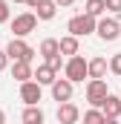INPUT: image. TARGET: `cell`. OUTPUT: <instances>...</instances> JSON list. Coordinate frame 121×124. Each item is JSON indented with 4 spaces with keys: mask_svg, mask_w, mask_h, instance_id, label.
<instances>
[{
    "mask_svg": "<svg viewBox=\"0 0 121 124\" xmlns=\"http://www.w3.org/2000/svg\"><path fill=\"white\" fill-rule=\"evenodd\" d=\"M3 52H6L9 61H26V63H32V58H35V49H32L23 38H12Z\"/></svg>",
    "mask_w": 121,
    "mask_h": 124,
    "instance_id": "6da1fadb",
    "label": "cell"
},
{
    "mask_svg": "<svg viewBox=\"0 0 121 124\" xmlns=\"http://www.w3.org/2000/svg\"><path fill=\"white\" fill-rule=\"evenodd\" d=\"M66 32H69L72 38H87V35L95 32V17H90V15H75V17L66 23Z\"/></svg>",
    "mask_w": 121,
    "mask_h": 124,
    "instance_id": "7a4b0ae2",
    "label": "cell"
},
{
    "mask_svg": "<svg viewBox=\"0 0 121 124\" xmlns=\"http://www.w3.org/2000/svg\"><path fill=\"white\" fill-rule=\"evenodd\" d=\"M63 78L72 81V84H81V81L87 78V61H84L81 55H72L69 61L63 63Z\"/></svg>",
    "mask_w": 121,
    "mask_h": 124,
    "instance_id": "3957f363",
    "label": "cell"
},
{
    "mask_svg": "<svg viewBox=\"0 0 121 124\" xmlns=\"http://www.w3.org/2000/svg\"><path fill=\"white\" fill-rule=\"evenodd\" d=\"M35 29H38V17H35V12H23V15H17V17L12 20L15 38H26V35H32Z\"/></svg>",
    "mask_w": 121,
    "mask_h": 124,
    "instance_id": "277c9868",
    "label": "cell"
},
{
    "mask_svg": "<svg viewBox=\"0 0 121 124\" xmlns=\"http://www.w3.org/2000/svg\"><path fill=\"white\" fill-rule=\"evenodd\" d=\"M95 35L101 40H115L121 35V23L115 17H101V20H95Z\"/></svg>",
    "mask_w": 121,
    "mask_h": 124,
    "instance_id": "5b68a950",
    "label": "cell"
},
{
    "mask_svg": "<svg viewBox=\"0 0 121 124\" xmlns=\"http://www.w3.org/2000/svg\"><path fill=\"white\" fill-rule=\"evenodd\" d=\"M107 95H110V87H107V81H92V78L87 81V101H90L95 110L101 107V101H104Z\"/></svg>",
    "mask_w": 121,
    "mask_h": 124,
    "instance_id": "8992f818",
    "label": "cell"
},
{
    "mask_svg": "<svg viewBox=\"0 0 121 124\" xmlns=\"http://www.w3.org/2000/svg\"><path fill=\"white\" fill-rule=\"evenodd\" d=\"M20 98H23L26 107H38V101L43 98V87L35 84V81H23L20 84Z\"/></svg>",
    "mask_w": 121,
    "mask_h": 124,
    "instance_id": "52a82bcc",
    "label": "cell"
},
{
    "mask_svg": "<svg viewBox=\"0 0 121 124\" xmlns=\"http://www.w3.org/2000/svg\"><path fill=\"white\" fill-rule=\"evenodd\" d=\"M72 90H75V84L66 81V78H55V81H52V98H55L58 104L72 101Z\"/></svg>",
    "mask_w": 121,
    "mask_h": 124,
    "instance_id": "ba28073f",
    "label": "cell"
},
{
    "mask_svg": "<svg viewBox=\"0 0 121 124\" xmlns=\"http://www.w3.org/2000/svg\"><path fill=\"white\" fill-rule=\"evenodd\" d=\"M107 69H110V63H107V58H92V61H87V78H92V81H104V75H107Z\"/></svg>",
    "mask_w": 121,
    "mask_h": 124,
    "instance_id": "9c48e42d",
    "label": "cell"
},
{
    "mask_svg": "<svg viewBox=\"0 0 121 124\" xmlns=\"http://www.w3.org/2000/svg\"><path fill=\"white\" fill-rule=\"evenodd\" d=\"M78 118H81V110L72 101H66V104L58 107V124H78Z\"/></svg>",
    "mask_w": 121,
    "mask_h": 124,
    "instance_id": "30bf717a",
    "label": "cell"
},
{
    "mask_svg": "<svg viewBox=\"0 0 121 124\" xmlns=\"http://www.w3.org/2000/svg\"><path fill=\"white\" fill-rule=\"evenodd\" d=\"M98 110L104 113V118H118V116H121V98L110 93L104 101H101V107H98Z\"/></svg>",
    "mask_w": 121,
    "mask_h": 124,
    "instance_id": "8fae6325",
    "label": "cell"
},
{
    "mask_svg": "<svg viewBox=\"0 0 121 124\" xmlns=\"http://www.w3.org/2000/svg\"><path fill=\"white\" fill-rule=\"evenodd\" d=\"M55 78H58V72H55V69H49L46 63H40V66L32 72V81H35V84H40V87H52V81H55Z\"/></svg>",
    "mask_w": 121,
    "mask_h": 124,
    "instance_id": "7c38bea8",
    "label": "cell"
},
{
    "mask_svg": "<svg viewBox=\"0 0 121 124\" xmlns=\"http://www.w3.org/2000/svg\"><path fill=\"white\" fill-rule=\"evenodd\" d=\"M32 72H35L32 63H26V61H12V78H15V81H20V84H23V81H32Z\"/></svg>",
    "mask_w": 121,
    "mask_h": 124,
    "instance_id": "4fadbf2b",
    "label": "cell"
},
{
    "mask_svg": "<svg viewBox=\"0 0 121 124\" xmlns=\"http://www.w3.org/2000/svg\"><path fill=\"white\" fill-rule=\"evenodd\" d=\"M55 15H58V6H55L52 0H40V3L35 6V17H38V20H52Z\"/></svg>",
    "mask_w": 121,
    "mask_h": 124,
    "instance_id": "5bb4252c",
    "label": "cell"
},
{
    "mask_svg": "<svg viewBox=\"0 0 121 124\" xmlns=\"http://www.w3.org/2000/svg\"><path fill=\"white\" fill-rule=\"evenodd\" d=\"M78 49H81V43H78V38H72V35H66V38H60V40H58V52H60V55H66V58L78 55Z\"/></svg>",
    "mask_w": 121,
    "mask_h": 124,
    "instance_id": "9a60e30c",
    "label": "cell"
},
{
    "mask_svg": "<svg viewBox=\"0 0 121 124\" xmlns=\"http://www.w3.org/2000/svg\"><path fill=\"white\" fill-rule=\"evenodd\" d=\"M20 118H23V124H43V121H46V116H43L40 107H26Z\"/></svg>",
    "mask_w": 121,
    "mask_h": 124,
    "instance_id": "2e32d148",
    "label": "cell"
},
{
    "mask_svg": "<svg viewBox=\"0 0 121 124\" xmlns=\"http://www.w3.org/2000/svg\"><path fill=\"white\" fill-rule=\"evenodd\" d=\"M104 12H107L104 0H87V6H84V15H90V17H101Z\"/></svg>",
    "mask_w": 121,
    "mask_h": 124,
    "instance_id": "e0dca14e",
    "label": "cell"
},
{
    "mask_svg": "<svg viewBox=\"0 0 121 124\" xmlns=\"http://www.w3.org/2000/svg\"><path fill=\"white\" fill-rule=\"evenodd\" d=\"M43 58H52V55H58V40L55 38H46V40H40V49H38Z\"/></svg>",
    "mask_w": 121,
    "mask_h": 124,
    "instance_id": "ac0fdd59",
    "label": "cell"
},
{
    "mask_svg": "<svg viewBox=\"0 0 121 124\" xmlns=\"http://www.w3.org/2000/svg\"><path fill=\"white\" fill-rule=\"evenodd\" d=\"M101 121H104V113H101V110L92 107V110L84 113V124H101Z\"/></svg>",
    "mask_w": 121,
    "mask_h": 124,
    "instance_id": "d6986e66",
    "label": "cell"
},
{
    "mask_svg": "<svg viewBox=\"0 0 121 124\" xmlns=\"http://www.w3.org/2000/svg\"><path fill=\"white\" fill-rule=\"evenodd\" d=\"M46 66H49V69H55V72H58L60 66H63V55H60V52H58V55H52V58H46Z\"/></svg>",
    "mask_w": 121,
    "mask_h": 124,
    "instance_id": "ffe728a7",
    "label": "cell"
},
{
    "mask_svg": "<svg viewBox=\"0 0 121 124\" xmlns=\"http://www.w3.org/2000/svg\"><path fill=\"white\" fill-rule=\"evenodd\" d=\"M110 72H115V75L121 78V52H118V55H113V58H110Z\"/></svg>",
    "mask_w": 121,
    "mask_h": 124,
    "instance_id": "44dd1931",
    "label": "cell"
},
{
    "mask_svg": "<svg viewBox=\"0 0 121 124\" xmlns=\"http://www.w3.org/2000/svg\"><path fill=\"white\" fill-rule=\"evenodd\" d=\"M104 6H107V12H113V15H121V0H104Z\"/></svg>",
    "mask_w": 121,
    "mask_h": 124,
    "instance_id": "7402d4cb",
    "label": "cell"
},
{
    "mask_svg": "<svg viewBox=\"0 0 121 124\" xmlns=\"http://www.w3.org/2000/svg\"><path fill=\"white\" fill-rule=\"evenodd\" d=\"M0 23H9V0H0Z\"/></svg>",
    "mask_w": 121,
    "mask_h": 124,
    "instance_id": "603a6c76",
    "label": "cell"
},
{
    "mask_svg": "<svg viewBox=\"0 0 121 124\" xmlns=\"http://www.w3.org/2000/svg\"><path fill=\"white\" fill-rule=\"evenodd\" d=\"M6 66H9V58H6V52H3V49H0V72H3V69H6Z\"/></svg>",
    "mask_w": 121,
    "mask_h": 124,
    "instance_id": "cb8c5ba5",
    "label": "cell"
},
{
    "mask_svg": "<svg viewBox=\"0 0 121 124\" xmlns=\"http://www.w3.org/2000/svg\"><path fill=\"white\" fill-rule=\"evenodd\" d=\"M52 3H55V6H58V9H66V6H72V3H75V0H52Z\"/></svg>",
    "mask_w": 121,
    "mask_h": 124,
    "instance_id": "d4e9b609",
    "label": "cell"
},
{
    "mask_svg": "<svg viewBox=\"0 0 121 124\" xmlns=\"http://www.w3.org/2000/svg\"><path fill=\"white\" fill-rule=\"evenodd\" d=\"M23 3H26V6H32V9H35V6H38L40 0H23Z\"/></svg>",
    "mask_w": 121,
    "mask_h": 124,
    "instance_id": "484cf974",
    "label": "cell"
},
{
    "mask_svg": "<svg viewBox=\"0 0 121 124\" xmlns=\"http://www.w3.org/2000/svg\"><path fill=\"white\" fill-rule=\"evenodd\" d=\"M101 124H118V118H104Z\"/></svg>",
    "mask_w": 121,
    "mask_h": 124,
    "instance_id": "4316f807",
    "label": "cell"
},
{
    "mask_svg": "<svg viewBox=\"0 0 121 124\" xmlns=\"http://www.w3.org/2000/svg\"><path fill=\"white\" fill-rule=\"evenodd\" d=\"M0 124H6V113L3 110H0Z\"/></svg>",
    "mask_w": 121,
    "mask_h": 124,
    "instance_id": "83f0119b",
    "label": "cell"
},
{
    "mask_svg": "<svg viewBox=\"0 0 121 124\" xmlns=\"http://www.w3.org/2000/svg\"><path fill=\"white\" fill-rule=\"evenodd\" d=\"M15 3H23V0H15Z\"/></svg>",
    "mask_w": 121,
    "mask_h": 124,
    "instance_id": "f1b7e54d",
    "label": "cell"
}]
</instances>
